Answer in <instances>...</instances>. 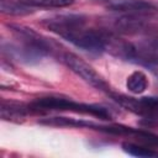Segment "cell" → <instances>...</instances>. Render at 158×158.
Here are the masks:
<instances>
[{"instance_id": "6da1fadb", "label": "cell", "mask_w": 158, "mask_h": 158, "mask_svg": "<svg viewBox=\"0 0 158 158\" xmlns=\"http://www.w3.org/2000/svg\"><path fill=\"white\" fill-rule=\"evenodd\" d=\"M30 111L33 112H46V111H72L78 114H85L91 115L95 117H99L101 120H110L111 115L110 112L100 106L96 105H88V104H80L75 102L68 98H60V96H44L36 99L30 105Z\"/></svg>"}, {"instance_id": "7a4b0ae2", "label": "cell", "mask_w": 158, "mask_h": 158, "mask_svg": "<svg viewBox=\"0 0 158 158\" xmlns=\"http://www.w3.org/2000/svg\"><path fill=\"white\" fill-rule=\"evenodd\" d=\"M111 31L122 35H146L158 32L157 14H121L107 20Z\"/></svg>"}, {"instance_id": "3957f363", "label": "cell", "mask_w": 158, "mask_h": 158, "mask_svg": "<svg viewBox=\"0 0 158 158\" xmlns=\"http://www.w3.org/2000/svg\"><path fill=\"white\" fill-rule=\"evenodd\" d=\"M68 42L73 43L78 48H81L90 53H101L106 49L109 43V36L101 30L86 28L85 23L74 27L62 36Z\"/></svg>"}, {"instance_id": "277c9868", "label": "cell", "mask_w": 158, "mask_h": 158, "mask_svg": "<svg viewBox=\"0 0 158 158\" xmlns=\"http://www.w3.org/2000/svg\"><path fill=\"white\" fill-rule=\"evenodd\" d=\"M62 59L65 63V65L73 73H75L78 77H80L84 81H86L88 84H90L91 86H94L101 91H106L107 94L111 93L110 85L105 81V79L85 60H83L78 56H75L73 53H68V52L63 54Z\"/></svg>"}, {"instance_id": "5b68a950", "label": "cell", "mask_w": 158, "mask_h": 158, "mask_svg": "<svg viewBox=\"0 0 158 158\" xmlns=\"http://www.w3.org/2000/svg\"><path fill=\"white\" fill-rule=\"evenodd\" d=\"M117 54L127 60L138 63L144 67L158 65V51H157V47L152 44L123 42L118 44Z\"/></svg>"}, {"instance_id": "8992f818", "label": "cell", "mask_w": 158, "mask_h": 158, "mask_svg": "<svg viewBox=\"0 0 158 158\" xmlns=\"http://www.w3.org/2000/svg\"><path fill=\"white\" fill-rule=\"evenodd\" d=\"M111 98L126 110L139 115L147 120H158V98L144 96L139 99H135L131 96H126L122 94L110 93Z\"/></svg>"}, {"instance_id": "52a82bcc", "label": "cell", "mask_w": 158, "mask_h": 158, "mask_svg": "<svg viewBox=\"0 0 158 158\" xmlns=\"http://www.w3.org/2000/svg\"><path fill=\"white\" fill-rule=\"evenodd\" d=\"M109 10L120 14H157L154 4L147 0H104Z\"/></svg>"}, {"instance_id": "ba28073f", "label": "cell", "mask_w": 158, "mask_h": 158, "mask_svg": "<svg viewBox=\"0 0 158 158\" xmlns=\"http://www.w3.org/2000/svg\"><path fill=\"white\" fill-rule=\"evenodd\" d=\"M1 117L4 120H15V118H21L26 114L31 112L28 106H25L19 102H12V101H1Z\"/></svg>"}, {"instance_id": "9c48e42d", "label": "cell", "mask_w": 158, "mask_h": 158, "mask_svg": "<svg viewBox=\"0 0 158 158\" xmlns=\"http://www.w3.org/2000/svg\"><path fill=\"white\" fill-rule=\"evenodd\" d=\"M126 86H127L128 91H131L132 94H141L147 89L148 79L143 72L136 70L128 75L127 81H126Z\"/></svg>"}, {"instance_id": "30bf717a", "label": "cell", "mask_w": 158, "mask_h": 158, "mask_svg": "<svg viewBox=\"0 0 158 158\" xmlns=\"http://www.w3.org/2000/svg\"><path fill=\"white\" fill-rule=\"evenodd\" d=\"M30 6H27L26 4L19 1H14V0H1L0 1V10L4 14L7 15H26L28 12H31V10L28 9Z\"/></svg>"}, {"instance_id": "8fae6325", "label": "cell", "mask_w": 158, "mask_h": 158, "mask_svg": "<svg viewBox=\"0 0 158 158\" xmlns=\"http://www.w3.org/2000/svg\"><path fill=\"white\" fill-rule=\"evenodd\" d=\"M122 149L126 153H128L131 156H136V157H154V156H157V153L152 148H148L142 144H136L132 142L122 143Z\"/></svg>"}, {"instance_id": "7c38bea8", "label": "cell", "mask_w": 158, "mask_h": 158, "mask_svg": "<svg viewBox=\"0 0 158 158\" xmlns=\"http://www.w3.org/2000/svg\"><path fill=\"white\" fill-rule=\"evenodd\" d=\"M27 6L32 7H65L74 2V0H20Z\"/></svg>"}]
</instances>
